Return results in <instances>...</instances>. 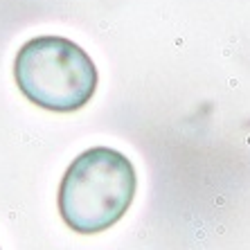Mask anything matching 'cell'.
Masks as SVG:
<instances>
[{"label":"cell","instance_id":"6da1fadb","mask_svg":"<svg viewBox=\"0 0 250 250\" xmlns=\"http://www.w3.org/2000/svg\"><path fill=\"white\" fill-rule=\"evenodd\" d=\"M138 189L133 163L108 146L79 153L59 187V212L68 228L95 234L115 226L131 208Z\"/></svg>","mask_w":250,"mask_h":250},{"label":"cell","instance_id":"7a4b0ae2","mask_svg":"<svg viewBox=\"0 0 250 250\" xmlns=\"http://www.w3.org/2000/svg\"><path fill=\"white\" fill-rule=\"evenodd\" d=\"M14 77L32 104L54 113L86 106L97 88V68L86 50L63 36H36L16 54Z\"/></svg>","mask_w":250,"mask_h":250}]
</instances>
